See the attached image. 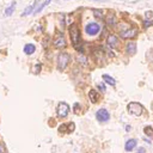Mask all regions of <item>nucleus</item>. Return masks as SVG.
I'll list each match as a JSON object with an SVG mask.
<instances>
[{
	"instance_id": "nucleus-1",
	"label": "nucleus",
	"mask_w": 153,
	"mask_h": 153,
	"mask_svg": "<svg viewBox=\"0 0 153 153\" xmlns=\"http://www.w3.org/2000/svg\"><path fill=\"white\" fill-rule=\"evenodd\" d=\"M68 32H69V37L72 41V44L75 49H78L79 51H82V47H81V39H80V31L79 27L75 23L71 24L68 26Z\"/></svg>"
},
{
	"instance_id": "nucleus-2",
	"label": "nucleus",
	"mask_w": 153,
	"mask_h": 153,
	"mask_svg": "<svg viewBox=\"0 0 153 153\" xmlns=\"http://www.w3.org/2000/svg\"><path fill=\"white\" fill-rule=\"evenodd\" d=\"M128 111L130 115H134V116H141L142 112H143V108L140 103H136V102H131L128 104Z\"/></svg>"
},
{
	"instance_id": "nucleus-3",
	"label": "nucleus",
	"mask_w": 153,
	"mask_h": 153,
	"mask_svg": "<svg viewBox=\"0 0 153 153\" xmlns=\"http://www.w3.org/2000/svg\"><path fill=\"white\" fill-rule=\"evenodd\" d=\"M53 43H54V47L57 48V49H63L67 45V42H66L65 36H63L62 32H56L55 33V37H54Z\"/></svg>"
},
{
	"instance_id": "nucleus-4",
	"label": "nucleus",
	"mask_w": 153,
	"mask_h": 153,
	"mask_svg": "<svg viewBox=\"0 0 153 153\" xmlns=\"http://www.w3.org/2000/svg\"><path fill=\"white\" fill-rule=\"evenodd\" d=\"M69 62V55L67 53H61L57 56V68L60 71H63Z\"/></svg>"
},
{
	"instance_id": "nucleus-5",
	"label": "nucleus",
	"mask_w": 153,
	"mask_h": 153,
	"mask_svg": "<svg viewBox=\"0 0 153 153\" xmlns=\"http://www.w3.org/2000/svg\"><path fill=\"white\" fill-rule=\"evenodd\" d=\"M56 112H57L59 117H61V118L66 117V116L68 115V112H69V105H68L67 103H65V102H60V103L57 104Z\"/></svg>"
},
{
	"instance_id": "nucleus-6",
	"label": "nucleus",
	"mask_w": 153,
	"mask_h": 153,
	"mask_svg": "<svg viewBox=\"0 0 153 153\" xmlns=\"http://www.w3.org/2000/svg\"><path fill=\"white\" fill-rule=\"evenodd\" d=\"M99 30H100V27H99V25H98L97 23H88V24L86 25V27H85V31H86L88 35H91V36L97 35V33L99 32Z\"/></svg>"
},
{
	"instance_id": "nucleus-7",
	"label": "nucleus",
	"mask_w": 153,
	"mask_h": 153,
	"mask_svg": "<svg viewBox=\"0 0 153 153\" xmlns=\"http://www.w3.org/2000/svg\"><path fill=\"white\" fill-rule=\"evenodd\" d=\"M96 117H97V120H98L99 122H106V121H109L110 115H109L108 110H105V109H99V110L96 112Z\"/></svg>"
},
{
	"instance_id": "nucleus-8",
	"label": "nucleus",
	"mask_w": 153,
	"mask_h": 153,
	"mask_svg": "<svg viewBox=\"0 0 153 153\" xmlns=\"http://www.w3.org/2000/svg\"><path fill=\"white\" fill-rule=\"evenodd\" d=\"M137 33V30L135 27H129V29H126L124 31H121V37L127 39V38H134V36Z\"/></svg>"
},
{
	"instance_id": "nucleus-9",
	"label": "nucleus",
	"mask_w": 153,
	"mask_h": 153,
	"mask_svg": "<svg viewBox=\"0 0 153 153\" xmlns=\"http://www.w3.org/2000/svg\"><path fill=\"white\" fill-rule=\"evenodd\" d=\"M75 129V124L73 122H69V123H63L59 127V131L60 133H72L73 130Z\"/></svg>"
},
{
	"instance_id": "nucleus-10",
	"label": "nucleus",
	"mask_w": 153,
	"mask_h": 153,
	"mask_svg": "<svg viewBox=\"0 0 153 153\" xmlns=\"http://www.w3.org/2000/svg\"><path fill=\"white\" fill-rule=\"evenodd\" d=\"M106 42H108V45L111 47V48H116L118 45V38L115 35H110L108 37V41Z\"/></svg>"
},
{
	"instance_id": "nucleus-11",
	"label": "nucleus",
	"mask_w": 153,
	"mask_h": 153,
	"mask_svg": "<svg viewBox=\"0 0 153 153\" xmlns=\"http://www.w3.org/2000/svg\"><path fill=\"white\" fill-rule=\"evenodd\" d=\"M126 53L128 55H134L136 53V44L134 42H129L127 45H126Z\"/></svg>"
},
{
	"instance_id": "nucleus-12",
	"label": "nucleus",
	"mask_w": 153,
	"mask_h": 153,
	"mask_svg": "<svg viewBox=\"0 0 153 153\" xmlns=\"http://www.w3.org/2000/svg\"><path fill=\"white\" fill-rule=\"evenodd\" d=\"M106 24L109 25V26H115L116 25V18H115V14L112 13V12H110L109 14H108V17H106Z\"/></svg>"
},
{
	"instance_id": "nucleus-13",
	"label": "nucleus",
	"mask_w": 153,
	"mask_h": 153,
	"mask_svg": "<svg viewBox=\"0 0 153 153\" xmlns=\"http://www.w3.org/2000/svg\"><path fill=\"white\" fill-rule=\"evenodd\" d=\"M136 146V140L135 139H130V140H128L127 141V143H126V146H124V148H126V151H133L134 149V147Z\"/></svg>"
},
{
	"instance_id": "nucleus-14",
	"label": "nucleus",
	"mask_w": 153,
	"mask_h": 153,
	"mask_svg": "<svg viewBox=\"0 0 153 153\" xmlns=\"http://www.w3.org/2000/svg\"><path fill=\"white\" fill-rule=\"evenodd\" d=\"M35 50H36V48H35L33 44H26L24 47V53L27 54V55H31L32 53H35Z\"/></svg>"
},
{
	"instance_id": "nucleus-15",
	"label": "nucleus",
	"mask_w": 153,
	"mask_h": 153,
	"mask_svg": "<svg viewBox=\"0 0 153 153\" xmlns=\"http://www.w3.org/2000/svg\"><path fill=\"white\" fill-rule=\"evenodd\" d=\"M103 80H104L106 84L112 85V86H115V84H116L115 79H114V78H111V76H110V75H108V74H104V75H103Z\"/></svg>"
},
{
	"instance_id": "nucleus-16",
	"label": "nucleus",
	"mask_w": 153,
	"mask_h": 153,
	"mask_svg": "<svg viewBox=\"0 0 153 153\" xmlns=\"http://www.w3.org/2000/svg\"><path fill=\"white\" fill-rule=\"evenodd\" d=\"M98 93L96 92V90H91L90 92H88V97H90V100L92 102V103H96L97 100H98Z\"/></svg>"
},
{
	"instance_id": "nucleus-17",
	"label": "nucleus",
	"mask_w": 153,
	"mask_h": 153,
	"mask_svg": "<svg viewBox=\"0 0 153 153\" xmlns=\"http://www.w3.org/2000/svg\"><path fill=\"white\" fill-rule=\"evenodd\" d=\"M36 4H37V1H36V2H33L32 5H30L29 7H26V8H25V11L23 12V17H25V16H27V14H31V13H33V11H32V10L35 8Z\"/></svg>"
},
{
	"instance_id": "nucleus-18",
	"label": "nucleus",
	"mask_w": 153,
	"mask_h": 153,
	"mask_svg": "<svg viewBox=\"0 0 153 153\" xmlns=\"http://www.w3.org/2000/svg\"><path fill=\"white\" fill-rule=\"evenodd\" d=\"M50 1H51V0H45L44 2H42V4H41L38 7H36V10L33 11V13H35V14H37L38 12H41V11H42V10H43V8H44L47 5H49V4H50Z\"/></svg>"
},
{
	"instance_id": "nucleus-19",
	"label": "nucleus",
	"mask_w": 153,
	"mask_h": 153,
	"mask_svg": "<svg viewBox=\"0 0 153 153\" xmlns=\"http://www.w3.org/2000/svg\"><path fill=\"white\" fill-rule=\"evenodd\" d=\"M14 7H16V2L13 1V2L11 4V6H8V7L6 8V11H5V14H6V16H11V14L13 13V10H14Z\"/></svg>"
},
{
	"instance_id": "nucleus-20",
	"label": "nucleus",
	"mask_w": 153,
	"mask_h": 153,
	"mask_svg": "<svg viewBox=\"0 0 153 153\" xmlns=\"http://www.w3.org/2000/svg\"><path fill=\"white\" fill-rule=\"evenodd\" d=\"M93 14H94V17L98 18V19H103V17H104L103 11H100V10H94V11H93Z\"/></svg>"
},
{
	"instance_id": "nucleus-21",
	"label": "nucleus",
	"mask_w": 153,
	"mask_h": 153,
	"mask_svg": "<svg viewBox=\"0 0 153 153\" xmlns=\"http://www.w3.org/2000/svg\"><path fill=\"white\" fill-rule=\"evenodd\" d=\"M143 131H145V134L147 135V136H151V137H153V128L152 127H146L145 129H143Z\"/></svg>"
},
{
	"instance_id": "nucleus-22",
	"label": "nucleus",
	"mask_w": 153,
	"mask_h": 153,
	"mask_svg": "<svg viewBox=\"0 0 153 153\" xmlns=\"http://www.w3.org/2000/svg\"><path fill=\"white\" fill-rule=\"evenodd\" d=\"M149 26H153V20H149V19H145L143 20V27L147 29Z\"/></svg>"
},
{
	"instance_id": "nucleus-23",
	"label": "nucleus",
	"mask_w": 153,
	"mask_h": 153,
	"mask_svg": "<svg viewBox=\"0 0 153 153\" xmlns=\"http://www.w3.org/2000/svg\"><path fill=\"white\" fill-rule=\"evenodd\" d=\"M74 112H75V114H79V112H80V105H79V104H75V105H74Z\"/></svg>"
},
{
	"instance_id": "nucleus-24",
	"label": "nucleus",
	"mask_w": 153,
	"mask_h": 153,
	"mask_svg": "<svg viewBox=\"0 0 153 153\" xmlns=\"http://www.w3.org/2000/svg\"><path fill=\"white\" fill-rule=\"evenodd\" d=\"M145 14H146L147 19H148L149 17H153V12H152V11H146V13H145Z\"/></svg>"
},
{
	"instance_id": "nucleus-25",
	"label": "nucleus",
	"mask_w": 153,
	"mask_h": 153,
	"mask_svg": "<svg viewBox=\"0 0 153 153\" xmlns=\"http://www.w3.org/2000/svg\"><path fill=\"white\" fill-rule=\"evenodd\" d=\"M98 87H99V90H100V91H103V92L105 91V86H104L103 84H99V85H98Z\"/></svg>"
},
{
	"instance_id": "nucleus-26",
	"label": "nucleus",
	"mask_w": 153,
	"mask_h": 153,
	"mask_svg": "<svg viewBox=\"0 0 153 153\" xmlns=\"http://www.w3.org/2000/svg\"><path fill=\"white\" fill-rule=\"evenodd\" d=\"M137 153H145V148H142V147H140V148L137 149Z\"/></svg>"
},
{
	"instance_id": "nucleus-27",
	"label": "nucleus",
	"mask_w": 153,
	"mask_h": 153,
	"mask_svg": "<svg viewBox=\"0 0 153 153\" xmlns=\"http://www.w3.org/2000/svg\"><path fill=\"white\" fill-rule=\"evenodd\" d=\"M0 153H4V147L0 145Z\"/></svg>"
},
{
	"instance_id": "nucleus-28",
	"label": "nucleus",
	"mask_w": 153,
	"mask_h": 153,
	"mask_svg": "<svg viewBox=\"0 0 153 153\" xmlns=\"http://www.w3.org/2000/svg\"><path fill=\"white\" fill-rule=\"evenodd\" d=\"M94 1H105V0H94Z\"/></svg>"
}]
</instances>
